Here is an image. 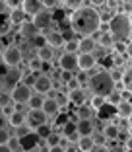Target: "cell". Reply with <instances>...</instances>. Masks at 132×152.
Wrapping results in <instances>:
<instances>
[{"label": "cell", "mask_w": 132, "mask_h": 152, "mask_svg": "<svg viewBox=\"0 0 132 152\" xmlns=\"http://www.w3.org/2000/svg\"><path fill=\"white\" fill-rule=\"evenodd\" d=\"M91 113H93V109L89 107V105H80L78 107V117L80 119H91Z\"/></svg>", "instance_id": "1f68e13d"}, {"label": "cell", "mask_w": 132, "mask_h": 152, "mask_svg": "<svg viewBox=\"0 0 132 152\" xmlns=\"http://www.w3.org/2000/svg\"><path fill=\"white\" fill-rule=\"evenodd\" d=\"M117 113L120 115V119H130L132 115V103L130 102H120L117 105Z\"/></svg>", "instance_id": "603a6c76"}, {"label": "cell", "mask_w": 132, "mask_h": 152, "mask_svg": "<svg viewBox=\"0 0 132 152\" xmlns=\"http://www.w3.org/2000/svg\"><path fill=\"white\" fill-rule=\"evenodd\" d=\"M97 152H109V150H107L105 146H99V148H97Z\"/></svg>", "instance_id": "680465c9"}, {"label": "cell", "mask_w": 132, "mask_h": 152, "mask_svg": "<svg viewBox=\"0 0 132 152\" xmlns=\"http://www.w3.org/2000/svg\"><path fill=\"white\" fill-rule=\"evenodd\" d=\"M107 72H109L111 80H113L115 84H119L120 78H123V70H119V68H111V70H107Z\"/></svg>", "instance_id": "836d02e7"}, {"label": "cell", "mask_w": 132, "mask_h": 152, "mask_svg": "<svg viewBox=\"0 0 132 152\" xmlns=\"http://www.w3.org/2000/svg\"><path fill=\"white\" fill-rule=\"evenodd\" d=\"M97 45L109 47V45H113V39H111V35H107V33H101V35H99V39H97Z\"/></svg>", "instance_id": "d590c367"}, {"label": "cell", "mask_w": 132, "mask_h": 152, "mask_svg": "<svg viewBox=\"0 0 132 152\" xmlns=\"http://www.w3.org/2000/svg\"><path fill=\"white\" fill-rule=\"evenodd\" d=\"M6 72H8V66H6L4 63H0V80L6 76Z\"/></svg>", "instance_id": "681fc988"}, {"label": "cell", "mask_w": 132, "mask_h": 152, "mask_svg": "<svg viewBox=\"0 0 132 152\" xmlns=\"http://www.w3.org/2000/svg\"><path fill=\"white\" fill-rule=\"evenodd\" d=\"M58 109H60V107H58V103H57V99H54V98H45V99H43L41 111H43L47 117H49V115H57Z\"/></svg>", "instance_id": "2e32d148"}, {"label": "cell", "mask_w": 132, "mask_h": 152, "mask_svg": "<svg viewBox=\"0 0 132 152\" xmlns=\"http://www.w3.org/2000/svg\"><path fill=\"white\" fill-rule=\"evenodd\" d=\"M130 33H132V23L130 16L124 14H115L109 22V35L113 43H124L130 45Z\"/></svg>", "instance_id": "7a4b0ae2"}, {"label": "cell", "mask_w": 132, "mask_h": 152, "mask_svg": "<svg viewBox=\"0 0 132 152\" xmlns=\"http://www.w3.org/2000/svg\"><path fill=\"white\" fill-rule=\"evenodd\" d=\"M0 152H12V148L8 144H0Z\"/></svg>", "instance_id": "db71d44e"}, {"label": "cell", "mask_w": 132, "mask_h": 152, "mask_svg": "<svg viewBox=\"0 0 132 152\" xmlns=\"http://www.w3.org/2000/svg\"><path fill=\"white\" fill-rule=\"evenodd\" d=\"M20 144H23L22 148H33L37 144V134L35 133H29V134H25V137H22V139H20Z\"/></svg>", "instance_id": "d4e9b609"}, {"label": "cell", "mask_w": 132, "mask_h": 152, "mask_svg": "<svg viewBox=\"0 0 132 152\" xmlns=\"http://www.w3.org/2000/svg\"><path fill=\"white\" fill-rule=\"evenodd\" d=\"M10 12H12L10 4L6 0H0V16H10Z\"/></svg>", "instance_id": "f35d334b"}, {"label": "cell", "mask_w": 132, "mask_h": 152, "mask_svg": "<svg viewBox=\"0 0 132 152\" xmlns=\"http://www.w3.org/2000/svg\"><path fill=\"white\" fill-rule=\"evenodd\" d=\"M119 96H120V102H130L132 92H130V90H120V92H119Z\"/></svg>", "instance_id": "f6af8a7d"}, {"label": "cell", "mask_w": 132, "mask_h": 152, "mask_svg": "<svg viewBox=\"0 0 132 152\" xmlns=\"http://www.w3.org/2000/svg\"><path fill=\"white\" fill-rule=\"evenodd\" d=\"M8 18H10V23H12V26H22V23L25 22V14H23L20 8H14L12 12H10Z\"/></svg>", "instance_id": "cb8c5ba5"}, {"label": "cell", "mask_w": 132, "mask_h": 152, "mask_svg": "<svg viewBox=\"0 0 132 152\" xmlns=\"http://www.w3.org/2000/svg\"><path fill=\"white\" fill-rule=\"evenodd\" d=\"M25 113L23 111H14L12 115L8 117V123H10V127H14V129H18V127H22V125H25Z\"/></svg>", "instance_id": "ffe728a7"}, {"label": "cell", "mask_w": 132, "mask_h": 152, "mask_svg": "<svg viewBox=\"0 0 132 152\" xmlns=\"http://www.w3.org/2000/svg\"><path fill=\"white\" fill-rule=\"evenodd\" d=\"M120 84H123V88H124V90H132V72H130V68H126V70L123 72Z\"/></svg>", "instance_id": "f1b7e54d"}, {"label": "cell", "mask_w": 132, "mask_h": 152, "mask_svg": "<svg viewBox=\"0 0 132 152\" xmlns=\"http://www.w3.org/2000/svg\"><path fill=\"white\" fill-rule=\"evenodd\" d=\"M39 68H41V61H39V58H31V61H29V70L31 72H39Z\"/></svg>", "instance_id": "b9f144b4"}, {"label": "cell", "mask_w": 132, "mask_h": 152, "mask_svg": "<svg viewBox=\"0 0 132 152\" xmlns=\"http://www.w3.org/2000/svg\"><path fill=\"white\" fill-rule=\"evenodd\" d=\"M2 90H4V86H2V80H0V92H2Z\"/></svg>", "instance_id": "91938a15"}, {"label": "cell", "mask_w": 132, "mask_h": 152, "mask_svg": "<svg viewBox=\"0 0 132 152\" xmlns=\"http://www.w3.org/2000/svg\"><path fill=\"white\" fill-rule=\"evenodd\" d=\"M31 41H33V45H35L37 49H41V47H45V45H47V37H45L43 33H39L35 39H31Z\"/></svg>", "instance_id": "74e56055"}, {"label": "cell", "mask_w": 132, "mask_h": 152, "mask_svg": "<svg viewBox=\"0 0 132 152\" xmlns=\"http://www.w3.org/2000/svg\"><path fill=\"white\" fill-rule=\"evenodd\" d=\"M68 102L72 103V105H84L86 103V94H84V90L80 88V90H72V92H68Z\"/></svg>", "instance_id": "ac0fdd59"}, {"label": "cell", "mask_w": 132, "mask_h": 152, "mask_svg": "<svg viewBox=\"0 0 132 152\" xmlns=\"http://www.w3.org/2000/svg\"><path fill=\"white\" fill-rule=\"evenodd\" d=\"M22 58H23V53L16 45H8V47L2 51V63L8 68H18L20 63H22Z\"/></svg>", "instance_id": "277c9868"}, {"label": "cell", "mask_w": 132, "mask_h": 152, "mask_svg": "<svg viewBox=\"0 0 132 152\" xmlns=\"http://www.w3.org/2000/svg\"><path fill=\"white\" fill-rule=\"evenodd\" d=\"M43 96H39V94H37V96H31V98H29V102H27V103H29V109H31V111H37V109H41V105H43Z\"/></svg>", "instance_id": "4316f807"}, {"label": "cell", "mask_w": 132, "mask_h": 152, "mask_svg": "<svg viewBox=\"0 0 132 152\" xmlns=\"http://www.w3.org/2000/svg\"><path fill=\"white\" fill-rule=\"evenodd\" d=\"M22 78H23V72L20 70V68H8L6 76L2 78V86L8 88V90H12L18 84H22Z\"/></svg>", "instance_id": "52a82bcc"}, {"label": "cell", "mask_w": 132, "mask_h": 152, "mask_svg": "<svg viewBox=\"0 0 132 152\" xmlns=\"http://www.w3.org/2000/svg\"><path fill=\"white\" fill-rule=\"evenodd\" d=\"M14 111H16V109H14V107H12V103H8V105H4V107H2V115H4V117H6V119H8V117H10V115H12V113H14Z\"/></svg>", "instance_id": "bcb514c9"}, {"label": "cell", "mask_w": 132, "mask_h": 152, "mask_svg": "<svg viewBox=\"0 0 132 152\" xmlns=\"http://www.w3.org/2000/svg\"><path fill=\"white\" fill-rule=\"evenodd\" d=\"M49 152H64V146H60V144H58V146H51Z\"/></svg>", "instance_id": "f907efd6"}, {"label": "cell", "mask_w": 132, "mask_h": 152, "mask_svg": "<svg viewBox=\"0 0 132 152\" xmlns=\"http://www.w3.org/2000/svg\"><path fill=\"white\" fill-rule=\"evenodd\" d=\"M10 140V133L6 129H0V144H8Z\"/></svg>", "instance_id": "ee69618b"}, {"label": "cell", "mask_w": 132, "mask_h": 152, "mask_svg": "<svg viewBox=\"0 0 132 152\" xmlns=\"http://www.w3.org/2000/svg\"><path fill=\"white\" fill-rule=\"evenodd\" d=\"M103 137H105V140H117L120 134V127L117 125V123H109V125H105V129H103Z\"/></svg>", "instance_id": "e0dca14e"}, {"label": "cell", "mask_w": 132, "mask_h": 152, "mask_svg": "<svg viewBox=\"0 0 132 152\" xmlns=\"http://www.w3.org/2000/svg\"><path fill=\"white\" fill-rule=\"evenodd\" d=\"M107 103H109V105H119V103H120V96H119V92H113V94L107 98Z\"/></svg>", "instance_id": "ab89813d"}, {"label": "cell", "mask_w": 132, "mask_h": 152, "mask_svg": "<svg viewBox=\"0 0 132 152\" xmlns=\"http://www.w3.org/2000/svg\"><path fill=\"white\" fill-rule=\"evenodd\" d=\"M12 152H27V150H25V148H22V146H18V148H14Z\"/></svg>", "instance_id": "6f0895ef"}, {"label": "cell", "mask_w": 132, "mask_h": 152, "mask_svg": "<svg viewBox=\"0 0 132 152\" xmlns=\"http://www.w3.org/2000/svg\"><path fill=\"white\" fill-rule=\"evenodd\" d=\"M91 139H93V144H95V146H97V144H99V146H103V144L107 142L103 134H91Z\"/></svg>", "instance_id": "7bdbcfd3"}, {"label": "cell", "mask_w": 132, "mask_h": 152, "mask_svg": "<svg viewBox=\"0 0 132 152\" xmlns=\"http://www.w3.org/2000/svg\"><path fill=\"white\" fill-rule=\"evenodd\" d=\"M20 10H22L25 16H35V14H39L41 10H43V2H39V0H23L22 4H20Z\"/></svg>", "instance_id": "30bf717a"}, {"label": "cell", "mask_w": 132, "mask_h": 152, "mask_svg": "<svg viewBox=\"0 0 132 152\" xmlns=\"http://www.w3.org/2000/svg\"><path fill=\"white\" fill-rule=\"evenodd\" d=\"M14 131H16V137H18V139H22V137H25V134L31 133L27 125H22V127H18V129H14Z\"/></svg>", "instance_id": "60d3db41"}, {"label": "cell", "mask_w": 132, "mask_h": 152, "mask_svg": "<svg viewBox=\"0 0 132 152\" xmlns=\"http://www.w3.org/2000/svg\"><path fill=\"white\" fill-rule=\"evenodd\" d=\"M60 78H62V80H64V82H68V80H70V78H74V74H72V72H66V70H62Z\"/></svg>", "instance_id": "c3c4849f"}, {"label": "cell", "mask_w": 132, "mask_h": 152, "mask_svg": "<svg viewBox=\"0 0 132 152\" xmlns=\"http://www.w3.org/2000/svg\"><path fill=\"white\" fill-rule=\"evenodd\" d=\"M76 133H78V137H91L93 121L91 119H78L76 121Z\"/></svg>", "instance_id": "7c38bea8"}, {"label": "cell", "mask_w": 132, "mask_h": 152, "mask_svg": "<svg viewBox=\"0 0 132 152\" xmlns=\"http://www.w3.org/2000/svg\"><path fill=\"white\" fill-rule=\"evenodd\" d=\"M45 37H47V45L51 47V49H57V47H62V45H64V41H62V37H60L58 31H51Z\"/></svg>", "instance_id": "44dd1931"}, {"label": "cell", "mask_w": 132, "mask_h": 152, "mask_svg": "<svg viewBox=\"0 0 132 152\" xmlns=\"http://www.w3.org/2000/svg\"><path fill=\"white\" fill-rule=\"evenodd\" d=\"M33 90H35L39 96L49 94V92L53 90V80H51V76L39 74V76H37V80H35V84H33Z\"/></svg>", "instance_id": "ba28073f"}, {"label": "cell", "mask_w": 132, "mask_h": 152, "mask_svg": "<svg viewBox=\"0 0 132 152\" xmlns=\"http://www.w3.org/2000/svg\"><path fill=\"white\" fill-rule=\"evenodd\" d=\"M20 33H22V37H25V39H29V41H31V39H35V37L39 35L41 31L37 29L35 26H33V23H31V20H29V22L25 20V22L20 26Z\"/></svg>", "instance_id": "5bb4252c"}, {"label": "cell", "mask_w": 132, "mask_h": 152, "mask_svg": "<svg viewBox=\"0 0 132 152\" xmlns=\"http://www.w3.org/2000/svg\"><path fill=\"white\" fill-rule=\"evenodd\" d=\"M57 123H58V125H64V123H68V117H66V115H60Z\"/></svg>", "instance_id": "816d5d0a"}, {"label": "cell", "mask_w": 132, "mask_h": 152, "mask_svg": "<svg viewBox=\"0 0 132 152\" xmlns=\"http://www.w3.org/2000/svg\"><path fill=\"white\" fill-rule=\"evenodd\" d=\"M103 64H105V66H109V68H113V61H111V57H105Z\"/></svg>", "instance_id": "f5cc1de1"}, {"label": "cell", "mask_w": 132, "mask_h": 152, "mask_svg": "<svg viewBox=\"0 0 132 152\" xmlns=\"http://www.w3.org/2000/svg\"><path fill=\"white\" fill-rule=\"evenodd\" d=\"M97 64V58L93 53H88V55H78V68L80 70H91L93 66Z\"/></svg>", "instance_id": "4fadbf2b"}, {"label": "cell", "mask_w": 132, "mask_h": 152, "mask_svg": "<svg viewBox=\"0 0 132 152\" xmlns=\"http://www.w3.org/2000/svg\"><path fill=\"white\" fill-rule=\"evenodd\" d=\"M10 102H12V99H10V92L8 90H2V92H0V107L8 105Z\"/></svg>", "instance_id": "8d00e7d4"}, {"label": "cell", "mask_w": 132, "mask_h": 152, "mask_svg": "<svg viewBox=\"0 0 132 152\" xmlns=\"http://www.w3.org/2000/svg\"><path fill=\"white\" fill-rule=\"evenodd\" d=\"M66 88H68V92H72V90H80V88H82V82L74 76V78H70V80L66 82Z\"/></svg>", "instance_id": "e575fe53"}, {"label": "cell", "mask_w": 132, "mask_h": 152, "mask_svg": "<svg viewBox=\"0 0 132 152\" xmlns=\"http://www.w3.org/2000/svg\"><path fill=\"white\" fill-rule=\"evenodd\" d=\"M8 146L12 148V150H14V148H18V146H20V139H18V137H10V140H8Z\"/></svg>", "instance_id": "7dc6e473"}, {"label": "cell", "mask_w": 132, "mask_h": 152, "mask_svg": "<svg viewBox=\"0 0 132 152\" xmlns=\"http://www.w3.org/2000/svg\"><path fill=\"white\" fill-rule=\"evenodd\" d=\"M60 139H62V137L58 133H51L47 139H45V142L49 144V148H51V146H58V144H60Z\"/></svg>", "instance_id": "d6a6232c"}, {"label": "cell", "mask_w": 132, "mask_h": 152, "mask_svg": "<svg viewBox=\"0 0 132 152\" xmlns=\"http://www.w3.org/2000/svg\"><path fill=\"white\" fill-rule=\"evenodd\" d=\"M45 121H47V115L41 109H37V111H29V117H25V125L35 131L39 125H43Z\"/></svg>", "instance_id": "8fae6325"}, {"label": "cell", "mask_w": 132, "mask_h": 152, "mask_svg": "<svg viewBox=\"0 0 132 152\" xmlns=\"http://www.w3.org/2000/svg\"><path fill=\"white\" fill-rule=\"evenodd\" d=\"M58 66L66 72H72L76 70L78 66V55H70V53H62L60 58H58Z\"/></svg>", "instance_id": "9c48e42d"}, {"label": "cell", "mask_w": 132, "mask_h": 152, "mask_svg": "<svg viewBox=\"0 0 132 152\" xmlns=\"http://www.w3.org/2000/svg\"><path fill=\"white\" fill-rule=\"evenodd\" d=\"M64 152H78V146H74V144H70L68 148H64Z\"/></svg>", "instance_id": "11a10c76"}, {"label": "cell", "mask_w": 132, "mask_h": 152, "mask_svg": "<svg viewBox=\"0 0 132 152\" xmlns=\"http://www.w3.org/2000/svg\"><path fill=\"white\" fill-rule=\"evenodd\" d=\"M64 53H70V55H78V39H72V41H66L64 45Z\"/></svg>", "instance_id": "4dcf8cb0"}, {"label": "cell", "mask_w": 132, "mask_h": 152, "mask_svg": "<svg viewBox=\"0 0 132 152\" xmlns=\"http://www.w3.org/2000/svg\"><path fill=\"white\" fill-rule=\"evenodd\" d=\"M31 96H33L31 94V88L25 86V84H18L16 88L10 90V99L16 102V103H27Z\"/></svg>", "instance_id": "5b68a950"}, {"label": "cell", "mask_w": 132, "mask_h": 152, "mask_svg": "<svg viewBox=\"0 0 132 152\" xmlns=\"http://www.w3.org/2000/svg\"><path fill=\"white\" fill-rule=\"evenodd\" d=\"M97 47V43L91 39V37H82L78 39V53L80 55H88V53H93Z\"/></svg>", "instance_id": "9a60e30c"}, {"label": "cell", "mask_w": 132, "mask_h": 152, "mask_svg": "<svg viewBox=\"0 0 132 152\" xmlns=\"http://www.w3.org/2000/svg\"><path fill=\"white\" fill-rule=\"evenodd\" d=\"M76 146H78L80 152H93L95 144H93V139H91V137H78Z\"/></svg>", "instance_id": "d6986e66"}, {"label": "cell", "mask_w": 132, "mask_h": 152, "mask_svg": "<svg viewBox=\"0 0 132 152\" xmlns=\"http://www.w3.org/2000/svg\"><path fill=\"white\" fill-rule=\"evenodd\" d=\"M99 26H101L99 10H95L91 4H82L78 10L70 14V29L74 33L89 37L95 31H99Z\"/></svg>", "instance_id": "6da1fadb"}, {"label": "cell", "mask_w": 132, "mask_h": 152, "mask_svg": "<svg viewBox=\"0 0 132 152\" xmlns=\"http://www.w3.org/2000/svg\"><path fill=\"white\" fill-rule=\"evenodd\" d=\"M51 133H53V129H51V125H47V123H43V125H39V127L35 129L37 139H43V140L47 139V137H49Z\"/></svg>", "instance_id": "484cf974"}, {"label": "cell", "mask_w": 132, "mask_h": 152, "mask_svg": "<svg viewBox=\"0 0 132 152\" xmlns=\"http://www.w3.org/2000/svg\"><path fill=\"white\" fill-rule=\"evenodd\" d=\"M31 23H33L39 31H45V29H47V27H51V23H53V12L43 8L39 14H35V16L31 18Z\"/></svg>", "instance_id": "8992f818"}, {"label": "cell", "mask_w": 132, "mask_h": 152, "mask_svg": "<svg viewBox=\"0 0 132 152\" xmlns=\"http://www.w3.org/2000/svg\"><path fill=\"white\" fill-rule=\"evenodd\" d=\"M89 90H91L93 96H101V98H109L111 94L115 92V82L111 80V76L107 70H101L93 74L89 78Z\"/></svg>", "instance_id": "3957f363"}, {"label": "cell", "mask_w": 132, "mask_h": 152, "mask_svg": "<svg viewBox=\"0 0 132 152\" xmlns=\"http://www.w3.org/2000/svg\"><path fill=\"white\" fill-rule=\"evenodd\" d=\"M107 99L101 98V96H91V99H89V107L91 109H101L103 105H105Z\"/></svg>", "instance_id": "f546056e"}, {"label": "cell", "mask_w": 132, "mask_h": 152, "mask_svg": "<svg viewBox=\"0 0 132 152\" xmlns=\"http://www.w3.org/2000/svg\"><path fill=\"white\" fill-rule=\"evenodd\" d=\"M37 58H39L41 63H51V61L54 58V53H53V49H51L49 45H45V47L37 49Z\"/></svg>", "instance_id": "7402d4cb"}, {"label": "cell", "mask_w": 132, "mask_h": 152, "mask_svg": "<svg viewBox=\"0 0 132 152\" xmlns=\"http://www.w3.org/2000/svg\"><path fill=\"white\" fill-rule=\"evenodd\" d=\"M72 134H78V133H76V123H74V121H68V123L62 125V137L68 139V137H72Z\"/></svg>", "instance_id": "83f0119b"}, {"label": "cell", "mask_w": 132, "mask_h": 152, "mask_svg": "<svg viewBox=\"0 0 132 152\" xmlns=\"http://www.w3.org/2000/svg\"><path fill=\"white\" fill-rule=\"evenodd\" d=\"M6 121H8V119H6V117L0 113V129H4V123H6Z\"/></svg>", "instance_id": "9f6ffc18"}]
</instances>
